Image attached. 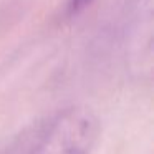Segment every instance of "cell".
<instances>
[{
    "label": "cell",
    "mask_w": 154,
    "mask_h": 154,
    "mask_svg": "<svg viewBox=\"0 0 154 154\" xmlns=\"http://www.w3.org/2000/svg\"><path fill=\"white\" fill-rule=\"evenodd\" d=\"M100 134L93 109L68 106L25 128L2 154H90Z\"/></svg>",
    "instance_id": "6da1fadb"
},
{
    "label": "cell",
    "mask_w": 154,
    "mask_h": 154,
    "mask_svg": "<svg viewBox=\"0 0 154 154\" xmlns=\"http://www.w3.org/2000/svg\"><path fill=\"white\" fill-rule=\"evenodd\" d=\"M93 2L94 0H66V4H65V14L70 18L78 17V15L83 14Z\"/></svg>",
    "instance_id": "7a4b0ae2"
}]
</instances>
